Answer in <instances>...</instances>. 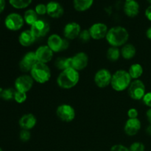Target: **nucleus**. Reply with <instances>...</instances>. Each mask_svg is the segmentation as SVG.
I'll use <instances>...</instances> for the list:
<instances>
[{"instance_id":"a211bd4d","label":"nucleus","mask_w":151,"mask_h":151,"mask_svg":"<svg viewBox=\"0 0 151 151\" xmlns=\"http://www.w3.org/2000/svg\"><path fill=\"white\" fill-rule=\"evenodd\" d=\"M141 126V122L138 118L128 119L125 124L124 131L127 135L133 137V136H135L139 131Z\"/></svg>"},{"instance_id":"4c0bfd02","label":"nucleus","mask_w":151,"mask_h":151,"mask_svg":"<svg viewBox=\"0 0 151 151\" xmlns=\"http://www.w3.org/2000/svg\"><path fill=\"white\" fill-rule=\"evenodd\" d=\"M145 16L149 21H151V5L145 10Z\"/></svg>"},{"instance_id":"72a5a7b5","label":"nucleus","mask_w":151,"mask_h":151,"mask_svg":"<svg viewBox=\"0 0 151 151\" xmlns=\"http://www.w3.org/2000/svg\"><path fill=\"white\" fill-rule=\"evenodd\" d=\"M35 12L38 15L40 16H43L47 13V5L44 4H38L35 6Z\"/></svg>"},{"instance_id":"c85d7f7f","label":"nucleus","mask_w":151,"mask_h":151,"mask_svg":"<svg viewBox=\"0 0 151 151\" xmlns=\"http://www.w3.org/2000/svg\"><path fill=\"white\" fill-rule=\"evenodd\" d=\"M16 90H14L12 88H5V89H0V95L3 100L6 101H9L14 99L15 93Z\"/></svg>"},{"instance_id":"bb28decb","label":"nucleus","mask_w":151,"mask_h":151,"mask_svg":"<svg viewBox=\"0 0 151 151\" xmlns=\"http://www.w3.org/2000/svg\"><path fill=\"white\" fill-rule=\"evenodd\" d=\"M121 55L120 50L118 49V47H111L108 50L107 53H106V57L110 61H116L119 60V57Z\"/></svg>"},{"instance_id":"39448f33","label":"nucleus","mask_w":151,"mask_h":151,"mask_svg":"<svg viewBox=\"0 0 151 151\" xmlns=\"http://www.w3.org/2000/svg\"><path fill=\"white\" fill-rule=\"evenodd\" d=\"M47 46L52 50L53 52H58L69 48V40L63 38L57 34L50 35L47 39Z\"/></svg>"},{"instance_id":"f8f14e48","label":"nucleus","mask_w":151,"mask_h":151,"mask_svg":"<svg viewBox=\"0 0 151 151\" xmlns=\"http://www.w3.org/2000/svg\"><path fill=\"white\" fill-rule=\"evenodd\" d=\"M38 62L35 52H28L21 60L19 63V68L24 72H30L32 68Z\"/></svg>"},{"instance_id":"4be33fe9","label":"nucleus","mask_w":151,"mask_h":151,"mask_svg":"<svg viewBox=\"0 0 151 151\" xmlns=\"http://www.w3.org/2000/svg\"><path fill=\"white\" fill-rule=\"evenodd\" d=\"M121 56L125 60H131L134 56L136 55L137 53V50L135 47L131 44H125L123 45L120 50Z\"/></svg>"},{"instance_id":"f3484780","label":"nucleus","mask_w":151,"mask_h":151,"mask_svg":"<svg viewBox=\"0 0 151 151\" xmlns=\"http://www.w3.org/2000/svg\"><path fill=\"white\" fill-rule=\"evenodd\" d=\"M47 13L53 19H58L63 16L64 10L60 3L52 1L47 4Z\"/></svg>"},{"instance_id":"37998d69","label":"nucleus","mask_w":151,"mask_h":151,"mask_svg":"<svg viewBox=\"0 0 151 151\" xmlns=\"http://www.w3.org/2000/svg\"><path fill=\"white\" fill-rule=\"evenodd\" d=\"M147 1H148L149 3H150V4H151V0H147Z\"/></svg>"},{"instance_id":"9d476101","label":"nucleus","mask_w":151,"mask_h":151,"mask_svg":"<svg viewBox=\"0 0 151 151\" xmlns=\"http://www.w3.org/2000/svg\"><path fill=\"white\" fill-rule=\"evenodd\" d=\"M112 74L106 69H101L96 72L94 75V83L99 88H106L111 85Z\"/></svg>"},{"instance_id":"7ed1b4c3","label":"nucleus","mask_w":151,"mask_h":151,"mask_svg":"<svg viewBox=\"0 0 151 151\" xmlns=\"http://www.w3.org/2000/svg\"><path fill=\"white\" fill-rule=\"evenodd\" d=\"M132 82V78L128 71L119 69L112 75L111 86L116 91H122L128 88Z\"/></svg>"},{"instance_id":"b1692460","label":"nucleus","mask_w":151,"mask_h":151,"mask_svg":"<svg viewBox=\"0 0 151 151\" xmlns=\"http://www.w3.org/2000/svg\"><path fill=\"white\" fill-rule=\"evenodd\" d=\"M128 72L132 80H139L143 74V68L139 63H134L130 66Z\"/></svg>"},{"instance_id":"1a4fd4ad","label":"nucleus","mask_w":151,"mask_h":151,"mask_svg":"<svg viewBox=\"0 0 151 151\" xmlns=\"http://www.w3.org/2000/svg\"><path fill=\"white\" fill-rule=\"evenodd\" d=\"M50 26L48 22L43 19H38L35 23L31 26L30 30L35 38H41L45 37L49 33Z\"/></svg>"},{"instance_id":"e433bc0d","label":"nucleus","mask_w":151,"mask_h":151,"mask_svg":"<svg viewBox=\"0 0 151 151\" xmlns=\"http://www.w3.org/2000/svg\"><path fill=\"white\" fill-rule=\"evenodd\" d=\"M128 114V116L129 119H136L138 116V111L136 109L132 108V109H130L128 111V114Z\"/></svg>"},{"instance_id":"6ab92c4d","label":"nucleus","mask_w":151,"mask_h":151,"mask_svg":"<svg viewBox=\"0 0 151 151\" xmlns=\"http://www.w3.org/2000/svg\"><path fill=\"white\" fill-rule=\"evenodd\" d=\"M123 9L127 16L134 18L139 13V4L136 0H125Z\"/></svg>"},{"instance_id":"cd10ccee","label":"nucleus","mask_w":151,"mask_h":151,"mask_svg":"<svg viewBox=\"0 0 151 151\" xmlns=\"http://www.w3.org/2000/svg\"><path fill=\"white\" fill-rule=\"evenodd\" d=\"M10 4L14 8L23 9L27 7L32 2V0H9Z\"/></svg>"},{"instance_id":"f03ea898","label":"nucleus","mask_w":151,"mask_h":151,"mask_svg":"<svg viewBox=\"0 0 151 151\" xmlns=\"http://www.w3.org/2000/svg\"><path fill=\"white\" fill-rule=\"evenodd\" d=\"M80 80L79 72L72 68L61 71L57 78V83L63 89H70L78 83Z\"/></svg>"},{"instance_id":"a19ab883","label":"nucleus","mask_w":151,"mask_h":151,"mask_svg":"<svg viewBox=\"0 0 151 151\" xmlns=\"http://www.w3.org/2000/svg\"><path fill=\"white\" fill-rule=\"evenodd\" d=\"M146 36L147 37V38H148V39L151 40V27L147 29V32H146Z\"/></svg>"},{"instance_id":"c03bdc74","label":"nucleus","mask_w":151,"mask_h":151,"mask_svg":"<svg viewBox=\"0 0 151 151\" xmlns=\"http://www.w3.org/2000/svg\"><path fill=\"white\" fill-rule=\"evenodd\" d=\"M0 151H3V150H2V149H1V147H0Z\"/></svg>"},{"instance_id":"aec40b11","label":"nucleus","mask_w":151,"mask_h":151,"mask_svg":"<svg viewBox=\"0 0 151 151\" xmlns=\"http://www.w3.org/2000/svg\"><path fill=\"white\" fill-rule=\"evenodd\" d=\"M19 123L22 129L29 131L35 126L37 119L32 114H26L20 118Z\"/></svg>"},{"instance_id":"5701e85b","label":"nucleus","mask_w":151,"mask_h":151,"mask_svg":"<svg viewBox=\"0 0 151 151\" xmlns=\"http://www.w3.org/2000/svg\"><path fill=\"white\" fill-rule=\"evenodd\" d=\"M94 0H73L74 8L79 12L88 10L92 6Z\"/></svg>"},{"instance_id":"a878e982","label":"nucleus","mask_w":151,"mask_h":151,"mask_svg":"<svg viewBox=\"0 0 151 151\" xmlns=\"http://www.w3.org/2000/svg\"><path fill=\"white\" fill-rule=\"evenodd\" d=\"M38 15L37 14L35 10L29 9V10L25 11L23 18L24 22L27 23V24L29 25L31 27L34 23H35L38 20Z\"/></svg>"},{"instance_id":"7c9ffc66","label":"nucleus","mask_w":151,"mask_h":151,"mask_svg":"<svg viewBox=\"0 0 151 151\" xmlns=\"http://www.w3.org/2000/svg\"><path fill=\"white\" fill-rule=\"evenodd\" d=\"M78 38H79V39L83 43H86L88 42V41H89L90 39L91 38L89 30H88V29H83V30H81Z\"/></svg>"},{"instance_id":"f704fd0d","label":"nucleus","mask_w":151,"mask_h":151,"mask_svg":"<svg viewBox=\"0 0 151 151\" xmlns=\"http://www.w3.org/2000/svg\"><path fill=\"white\" fill-rule=\"evenodd\" d=\"M142 100L145 106L151 108V92L146 93L144 97H143Z\"/></svg>"},{"instance_id":"f257e3e1","label":"nucleus","mask_w":151,"mask_h":151,"mask_svg":"<svg viewBox=\"0 0 151 151\" xmlns=\"http://www.w3.org/2000/svg\"><path fill=\"white\" fill-rule=\"evenodd\" d=\"M106 38L111 47H122L128 41L129 38V33L123 27H113L109 29Z\"/></svg>"},{"instance_id":"79ce46f5","label":"nucleus","mask_w":151,"mask_h":151,"mask_svg":"<svg viewBox=\"0 0 151 151\" xmlns=\"http://www.w3.org/2000/svg\"><path fill=\"white\" fill-rule=\"evenodd\" d=\"M146 133H147L149 136H151V125H149V126L146 128Z\"/></svg>"},{"instance_id":"20e7f679","label":"nucleus","mask_w":151,"mask_h":151,"mask_svg":"<svg viewBox=\"0 0 151 151\" xmlns=\"http://www.w3.org/2000/svg\"><path fill=\"white\" fill-rule=\"evenodd\" d=\"M30 76L36 83L44 84L51 78V71L46 63L38 62L31 69Z\"/></svg>"},{"instance_id":"c756f323","label":"nucleus","mask_w":151,"mask_h":151,"mask_svg":"<svg viewBox=\"0 0 151 151\" xmlns=\"http://www.w3.org/2000/svg\"><path fill=\"white\" fill-rule=\"evenodd\" d=\"M27 98V93L22 92V91H16L14 95V100L16 103H23L26 101Z\"/></svg>"},{"instance_id":"ea45409f","label":"nucleus","mask_w":151,"mask_h":151,"mask_svg":"<svg viewBox=\"0 0 151 151\" xmlns=\"http://www.w3.org/2000/svg\"><path fill=\"white\" fill-rule=\"evenodd\" d=\"M146 116H147V120H148V122H150V124L151 125V108L147 110V113H146Z\"/></svg>"},{"instance_id":"6e6552de","label":"nucleus","mask_w":151,"mask_h":151,"mask_svg":"<svg viewBox=\"0 0 151 151\" xmlns=\"http://www.w3.org/2000/svg\"><path fill=\"white\" fill-rule=\"evenodd\" d=\"M56 114L60 120L69 122L74 120L75 117V111L72 106L69 104H62L57 108Z\"/></svg>"},{"instance_id":"ddd939ff","label":"nucleus","mask_w":151,"mask_h":151,"mask_svg":"<svg viewBox=\"0 0 151 151\" xmlns=\"http://www.w3.org/2000/svg\"><path fill=\"white\" fill-rule=\"evenodd\" d=\"M71 61L72 69L79 72L88 66V57L86 53L81 52L75 55L73 57H71Z\"/></svg>"},{"instance_id":"423d86ee","label":"nucleus","mask_w":151,"mask_h":151,"mask_svg":"<svg viewBox=\"0 0 151 151\" xmlns=\"http://www.w3.org/2000/svg\"><path fill=\"white\" fill-rule=\"evenodd\" d=\"M128 95L134 100H140L143 98L145 92V86L140 80H134L128 88Z\"/></svg>"},{"instance_id":"0eeeda50","label":"nucleus","mask_w":151,"mask_h":151,"mask_svg":"<svg viewBox=\"0 0 151 151\" xmlns=\"http://www.w3.org/2000/svg\"><path fill=\"white\" fill-rule=\"evenodd\" d=\"M24 20L20 14L13 13L9 14L4 20V24L8 29L11 31H17L22 29Z\"/></svg>"},{"instance_id":"58836bf2","label":"nucleus","mask_w":151,"mask_h":151,"mask_svg":"<svg viewBox=\"0 0 151 151\" xmlns=\"http://www.w3.org/2000/svg\"><path fill=\"white\" fill-rule=\"evenodd\" d=\"M5 0H0V13L4 11L5 8Z\"/></svg>"},{"instance_id":"2eb2a0df","label":"nucleus","mask_w":151,"mask_h":151,"mask_svg":"<svg viewBox=\"0 0 151 151\" xmlns=\"http://www.w3.org/2000/svg\"><path fill=\"white\" fill-rule=\"evenodd\" d=\"M81 32L80 24L76 22H69L63 28V35L67 40H74L79 37Z\"/></svg>"},{"instance_id":"2f4dec72","label":"nucleus","mask_w":151,"mask_h":151,"mask_svg":"<svg viewBox=\"0 0 151 151\" xmlns=\"http://www.w3.org/2000/svg\"><path fill=\"white\" fill-rule=\"evenodd\" d=\"M31 137V134L29 132V131L28 130H24L22 129L21 131L20 134H19V138H20V140L23 142H27L29 141Z\"/></svg>"},{"instance_id":"dca6fc26","label":"nucleus","mask_w":151,"mask_h":151,"mask_svg":"<svg viewBox=\"0 0 151 151\" xmlns=\"http://www.w3.org/2000/svg\"><path fill=\"white\" fill-rule=\"evenodd\" d=\"M35 55L38 62L43 63H49L53 58V52L47 45H43L35 50Z\"/></svg>"},{"instance_id":"9b49d317","label":"nucleus","mask_w":151,"mask_h":151,"mask_svg":"<svg viewBox=\"0 0 151 151\" xmlns=\"http://www.w3.org/2000/svg\"><path fill=\"white\" fill-rule=\"evenodd\" d=\"M34 83V80L30 75H21L15 81V88L16 91L27 93L32 88Z\"/></svg>"},{"instance_id":"393cba45","label":"nucleus","mask_w":151,"mask_h":151,"mask_svg":"<svg viewBox=\"0 0 151 151\" xmlns=\"http://www.w3.org/2000/svg\"><path fill=\"white\" fill-rule=\"evenodd\" d=\"M55 65L56 67L60 70L63 71L66 69L72 68V61L71 58H64L60 57L56 59L55 62Z\"/></svg>"},{"instance_id":"c9c22d12","label":"nucleus","mask_w":151,"mask_h":151,"mask_svg":"<svg viewBox=\"0 0 151 151\" xmlns=\"http://www.w3.org/2000/svg\"><path fill=\"white\" fill-rule=\"evenodd\" d=\"M111 151H130L129 148H128L125 146L122 145H115L112 146L111 148Z\"/></svg>"},{"instance_id":"473e14b6","label":"nucleus","mask_w":151,"mask_h":151,"mask_svg":"<svg viewBox=\"0 0 151 151\" xmlns=\"http://www.w3.org/2000/svg\"><path fill=\"white\" fill-rule=\"evenodd\" d=\"M145 147L144 144L139 142H134L129 147L130 151H145Z\"/></svg>"},{"instance_id":"4468645a","label":"nucleus","mask_w":151,"mask_h":151,"mask_svg":"<svg viewBox=\"0 0 151 151\" xmlns=\"http://www.w3.org/2000/svg\"><path fill=\"white\" fill-rule=\"evenodd\" d=\"M90 35L92 39L100 40L106 38L108 33L107 25L103 23H95L91 26L88 29Z\"/></svg>"},{"instance_id":"a18cd8bd","label":"nucleus","mask_w":151,"mask_h":151,"mask_svg":"<svg viewBox=\"0 0 151 151\" xmlns=\"http://www.w3.org/2000/svg\"><path fill=\"white\" fill-rule=\"evenodd\" d=\"M0 97H1V95H0Z\"/></svg>"},{"instance_id":"412c9836","label":"nucleus","mask_w":151,"mask_h":151,"mask_svg":"<svg viewBox=\"0 0 151 151\" xmlns=\"http://www.w3.org/2000/svg\"><path fill=\"white\" fill-rule=\"evenodd\" d=\"M35 40L36 38L34 36L30 29H27V30L22 32L19 37V44L25 47L32 45L35 42Z\"/></svg>"}]
</instances>
